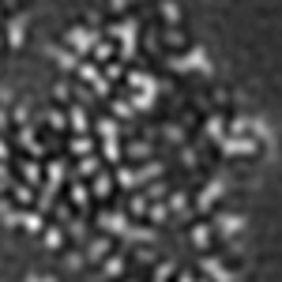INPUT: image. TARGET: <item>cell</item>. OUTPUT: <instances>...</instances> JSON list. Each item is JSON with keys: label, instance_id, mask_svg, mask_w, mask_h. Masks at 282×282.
<instances>
[{"label": "cell", "instance_id": "obj_1", "mask_svg": "<svg viewBox=\"0 0 282 282\" xmlns=\"http://www.w3.org/2000/svg\"><path fill=\"white\" fill-rule=\"evenodd\" d=\"M68 42L76 53H94V45H98V34H94L91 26H76V30H68Z\"/></svg>", "mask_w": 282, "mask_h": 282}, {"label": "cell", "instance_id": "obj_2", "mask_svg": "<svg viewBox=\"0 0 282 282\" xmlns=\"http://www.w3.org/2000/svg\"><path fill=\"white\" fill-rule=\"evenodd\" d=\"M222 147L230 154H252L256 151V139H241V136H233V139H222Z\"/></svg>", "mask_w": 282, "mask_h": 282}, {"label": "cell", "instance_id": "obj_3", "mask_svg": "<svg viewBox=\"0 0 282 282\" xmlns=\"http://www.w3.org/2000/svg\"><path fill=\"white\" fill-rule=\"evenodd\" d=\"M102 226L109 233H128V214H102Z\"/></svg>", "mask_w": 282, "mask_h": 282}, {"label": "cell", "instance_id": "obj_4", "mask_svg": "<svg viewBox=\"0 0 282 282\" xmlns=\"http://www.w3.org/2000/svg\"><path fill=\"white\" fill-rule=\"evenodd\" d=\"M218 196H222V181H211V185L203 188V196H199V207H211Z\"/></svg>", "mask_w": 282, "mask_h": 282}, {"label": "cell", "instance_id": "obj_5", "mask_svg": "<svg viewBox=\"0 0 282 282\" xmlns=\"http://www.w3.org/2000/svg\"><path fill=\"white\" fill-rule=\"evenodd\" d=\"M105 252H109V237H98L87 248V260H105Z\"/></svg>", "mask_w": 282, "mask_h": 282}, {"label": "cell", "instance_id": "obj_6", "mask_svg": "<svg viewBox=\"0 0 282 282\" xmlns=\"http://www.w3.org/2000/svg\"><path fill=\"white\" fill-rule=\"evenodd\" d=\"M8 42L11 45H23V19H15V23L8 26Z\"/></svg>", "mask_w": 282, "mask_h": 282}, {"label": "cell", "instance_id": "obj_7", "mask_svg": "<svg viewBox=\"0 0 282 282\" xmlns=\"http://www.w3.org/2000/svg\"><path fill=\"white\" fill-rule=\"evenodd\" d=\"M218 226H222V233H237V230H241V218H233V214H222V218H218Z\"/></svg>", "mask_w": 282, "mask_h": 282}, {"label": "cell", "instance_id": "obj_8", "mask_svg": "<svg viewBox=\"0 0 282 282\" xmlns=\"http://www.w3.org/2000/svg\"><path fill=\"white\" fill-rule=\"evenodd\" d=\"M19 222H23L26 230H42V214H38V211H30V214H19Z\"/></svg>", "mask_w": 282, "mask_h": 282}, {"label": "cell", "instance_id": "obj_9", "mask_svg": "<svg viewBox=\"0 0 282 282\" xmlns=\"http://www.w3.org/2000/svg\"><path fill=\"white\" fill-rule=\"evenodd\" d=\"M79 76H83L87 83H98V79H102L98 76V64H79Z\"/></svg>", "mask_w": 282, "mask_h": 282}, {"label": "cell", "instance_id": "obj_10", "mask_svg": "<svg viewBox=\"0 0 282 282\" xmlns=\"http://www.w3.org/2000/svg\"><path fill=\"white\" fill-rule=\"evenodd\" d=\"M79 173H83V177H91V173H98V158H94V154H87L83 162H79Z\"/></svg>", "mask_w": 282, "mask_h": 282}, {"label": "cell", "instance_id": "obj_11", "mask_svg": "<svg viewBox=\"0 0 282 282\" xmlns=\"http://www.w3.org/2000/svg\"><path fill=\"white\" fill-rule=\"evenodd\" d=\"M23 177L30 181V185H38V181H42V170H38L34 162H23Z\"/></svg>", "mask_w": 282, "mask_h": 282}, {"label": "cell", "instance_id": "obj_12", "mask_svg": "<svg viewBox=\"0 0 282 282\" xmlns=\"http://www.w3.org/2000/svg\"><path fill=\"white\" fill-rule=\"evenodd\" d=\"M72 128H76L79 136L87 132V113H83V109H76V113H72Z\"/></svg>", "mask_w": 282, "mask_h": 282}, {"label": "cell", "instance_id": "obj_13", "mask_svg": "<svg viewBox=\"0 0 282 282\" xmlns=\"http://www.w3.org/2000/svg\"><path fill=\"white\" fill-rule=\"evenodd\" d=\"M72 203H76V207L87 203V188H83V185H72Z\"/></svg>", "mask_w": 282, "mask_h": 282}, {"label": "cell", "instance_id": "obj_14", "mask_svg": "<svg viewBox=\"0 0 282 282\" xmlns=\"http://www.w3.org/2000/svg\"><path fill=\"white\" fill-rule=\"evenodd\" d=\"M192 241H196V245H207V241H211V230H207V226H196V230H192Z\"/></svg>", "mask_w": 282, "mask_h": 282}, {"label": "cell", "instance_id": "obj_15", "mask_svg": "<svg viewBox=\"0 0 282 282\" xmlns=\"http://www.w3.org/2000/svg\"><path fill=\"white\" fill-rule=\"evenodd\" d=\"M72 151H76V154H83V158H87V151H91V139H87V136H76Z\"/></svg>", "mask_w": 282, "mask_h": 282}, {"label": "cell", "instance_id": "obj_16", "mask_svg": "<svg viewBox=\"0 0 282 282\" xmlns=\"http://www.w3.org/2000/svg\"><path fill=\"white\" fill-rule=\"evenodd\" d=\"M98 132H102L105 139H117V124H113V120H102V124H98Z\"/></svg>", "mask_w": 282, "mask_h": 282}, {"label": "cell", "instance_id": "obj_17", "mask_svg": "<svg viewBox=\"0 0 282 282\" xmlns=\"http://www.w3.org/2000/svg\"><path fill=\"white\" fill-rule=\"evenodd\" d=\"M162 11H166V19H170V23H177V19H181V11H177V4H173V0H166Z\"/></svg>", "mask_w": 282, "mask_h": 282}, {"label": "cell", "instance_id": "obj_18", "mask_svg": "<svg viewBox=\"0 0 282 282\" xmlns=\"http://www.w3.org/2000/svg\"><path fill=\"white\" fill-rule=\"evenodd\" d=\"M94 192H98V196H109V177H98V181H94Z\"/></svg>", "mask_w": 282, "mask_h": 282}, {"label": "cell", "instance_id": "obj_19", "mask_svg": "<svg viewBox=\"0 0 282 282\" xmlns=\"http://www.w3.org/2000/svg\"><path fill=\"white\" fill-rule=\"evenodd\" d=\"M105 158H120V147H117V139H105Z\"/></svg>", "mask_w": 282, "mask_h": 282}, {"label": "cell", "instance_id": "obj_20", "mask_svg": "<svg viewBox=\"0 0 282 282\" xmlns=\"http://www.w3.org/2000/svg\"><path fill=\"white\" fill-rule=\"evenodd\" d=\"M113 113H117V117H132V113H136V109H132L128 102H117V105H113Z\"/></svg>", "mask_w": 282, "mask_h": 282}, {"label": "cell", "instance_id": "obj_21", "mask_svg": "<svg viewBox=\"0 0 282 282\" xmlns=\"http://www.w3.org/2000/svg\"><path fill=\"white\" fill-rule=\"evenodd\" d=\"M49 124H53V128H64V124H68V117H64V113H49Z\"/></svg>", "mask_w": 282, "mask_h": 282}, {"label": "cell", "instance_id": "obj_22", "mask_svg": "<svg viewBox=\"0 0 282 282\" xmlns=\"http://www.w3.org/2000/svg\"><path fill=\"white\" fill-rule=\"evenodd\" d=\"M15 199H19V203H30V199H34V192H30V188H15Z\"/></svg>", "mask_w": 282, "mask_h": 282}, {"label": "cell", "instance_id": "obj_23", "mask_svg": "<svg viewBox=\"0 0 282 282\" xmlns=\"http://www.w3.org/2000/svg\"><path fill=\"white\" fill-rule=\"evenodd\" d=\"M109 53H113V49H109V45H105V42H98V45H94V57H98V60H105V57H109Z\"/></svg>", "mask_w": 282, "mask_h": 282}, {"label": "cell", "instance_id": "obj_24", "mask_svg": "<svg viewBox=\"0 0 282 282\" xmlns=\"http://www.w3.org/2000/svg\"><path fill=\"white\" fill-rule=\"evenodd\" d=\"M60 241H64V237H60V230H49V233H45V245H53V248H57Z\"/></svg>", "mask_w": 282, "mask_h": 282}, {"label": "cell", "instance_id": "obj_25", "mask_svg": "<svg viewBox=\"0 0 282 282\" xmlns=\"http://www.w3.org/2000/svg\"><path fill=\"white\" fill-rule=\"evenodd\" d=\"M117 271H120V260H117V256L105 260V275H117Z\"/></svg>", "mask_w": 282, "mask_h": 282}, {"label": "cell", "instance_id": "obj_26", "mask_svg": "<svg viewBox=\"0 0 282 282\" xmlns=\"http://www.w3.org/2000/svg\"><path fill=\"white\" fill-rule=\"evenodd\" d=\"M177 282H196V279H192V275H181V279Z\"/></svg>", "mask_w": 282, "mask_h": 282}, {"label": "cell", "instance_id": "obj_27", "mask_svg": "<svg viewBox=\"0 0 282 282\" xmlns=\"http://www.w3.org/2000/svg\"><path fill=\"white\" fill-rule=\"evenodd\" d=\"M30 282H53V279H45V275H38V279H30Z\"/></svg>", "mask_w": 282, "mask_h": 282}, {"label": "cell", "instance_id": "obj_28", "mask_svg": "<svg viewBox=\"0 0 282 282\" xmlns=\"http://www.w3.org/2000/svg\"><path fill=\"white\" fill-rule=\"evenodd\" d=\"M0 177H4V166H0Z\"/></svg>", "mask_w": 282, "mask_h": 282}]
</instances>
